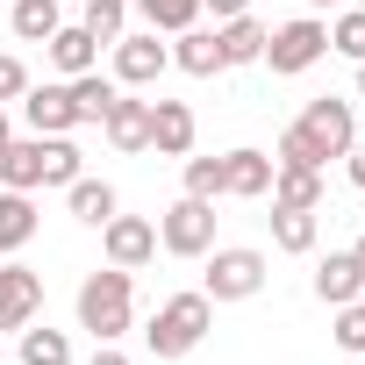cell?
Listing matches in <instances>:
<instances>
[{
	"label": "cell",
	"mask_w": 365,
	"mask_h": 365,
	"mask_svg": "<svg viewBox=\"0 0 365 365\" xmlns=\"http://www.w3.org/2000/svg\"><path fill=\"white\" fill-rule=\"evenodd\" d=\"M86 165H79V143L72 136H15L0 150V187L15 194H36V187H72Z\"/></svg>",
	"instance_id": "6da1fadb"
},
{
	"label": "cell",
	"mask_w": 365,
	"mask_h": 365,
	"mask_svg": "<svg viewBox=\"0 0 365 365\" xmlns=\"http://www.w3.org/2000/svg\"><path fill=\"white\" fill-rule=\"evenodd\" d=\"M136 322V279L122 265H101L79 279V329L93 344H122V329Z\"/></svg>",
	"instance_id": "7a4b0ae2"
},
{
	"label": "cell",
	"mask_w": 365,
	"mask_h": 365,
	"mask_svg": "<svg viewBox=\"0 0 365 365\" xmlns=\"http://www.w3.org/2000/svg\"><path fill=\"white\" fill-rule=\"evenodd\" d=\"M208 329H215V301L194 287V294H172V301L150 315L143 344H150V358H187V351H201Z\"/></svg>",
	"instance_id": "3957f363"
},
{
	"label": "cell",
	"mask_w": 365,
	"mask_h": 365,
	"mask_svg": "<svg viewBox=\"0 0 365 365\" xmlns=\"http://www.w3.org/2000/svg\"><path fill=\"white\" fill-rule=\"evenodd\" d=\"M294 129H301L308 158H315V165H329V158H344V150H351V136H358V101L322 93V101H308V108L294 115Z\"/></svg>",
	"instance_id": "277c9868"
},
{
	"label": "cell",
	"mask_w": 365,
	"mask_h": 365,
	"mask_svg": "<svg viewBox=\"0 0 365 365\" xmlns=\"http://www.w3.org/2000/svg\"><path fill=\"white\" fill-rule=\"evenodd\" d=\"M322 58H329V22L294 15V22H279V29L265 36V58H258V65H272L279 79H301V72H315Z\"/></svg>",
	"instance_id": "5b68a950"
},
{
	"label": "cell",
	"mask_w": 365,
	"mask_h": 365,
	"mask_svg": "<svg viewBox=\"0 0 365 365\" xmlns=\"http://www.w3.org/2000/svg\"><path fill=\"white\" fill-rule=\"evenodd\" d=\"M172 72V43H158V29H122L115 43H108V79L115 86H158Z\"/></svg>",
	"instance_id": "8992f818"
},
{
	"label": "cell",
	"mask_w": 365,
	"mask_h": 365,
	"mask_svg": "<svg viewBox=\"0 0 365 365\" xmlns=\"http://www.w3.org/2000/svg\"><path fill=\"white\" fill-rule=\"evenodd\" d=\"M265 251H251V244H215L208 251V272H201V294L208 301H251L258 287H265Z\"/></svg>",
	"instance_id": "52a82bcc"
},
{
	"label": "cell",
	"mask_w": 365,
	"mask_h": 365,
	"mask_svg": "<svg viewBox=\"0 0 365 365\" xmlns=\"http://www.w3.org/2000/svg\"><path fill=\"white\" fill-rule=\"evenodd\" d=\"M158 251H172V258H208V251H215V201L179 194V201L158 215Z\"/></svg>",
	"instance_id": "ba28073f"
},
{
	"label": "cell",
	"mask_w": 365,
	"mask_h": 365,
	"mask_svg": "<svg viewBox=\"0 0 365 365\" xmlns=\"http://www.w3.org/2000/svg\"><path fill=\"white\" fill-rule=\"evenodd\" d=\"M101 258L108 265H122V272H143L150 258H158V222H143V215H108L101 222Z\"/></svg>",
	"instance_id": "9c48e42d"
},
{
	"label": "cell",
	"mask_w": 365,
	"mask_h": 365,
	"mask_svg": "<svg viewBox=\"0 0 365 365\" xmlns=\"http://www.w3.org/2000/svg\"><path fill=\"white\" fill-rule=\"evenodd\" d=\"M43 315V272H29L22 258H8V265H0V329H29Z\"/></svg>",
	"instance_id": "30bf717a"
},
{
	"label": "cell",
	"mask_w": 365,
	"mask_h": 365,
	"mask_svg": "<svg viewBox=\"0 0 365 365\" xmlns=\"http://www.w3.org/2000/svg\"><path fill=\"white\" fill-rule=\"evenodd\" d=\"M22 122H29V136H72V129H79L72 86H65V79H51V86H29V93H22Z\"/></svg>",
	"instance_id": "8fae6325"
},
{
	"label": "cell",
	"mask_w": 365,
	"mask_h": 365,
	"mask_svg": "<svg viewBox=\"0 0 365 365\" xmlns=\"http://www.w3.org/2000/svg\"><path fill=\"white\" fill-rule=\"evenodd\" d=\"M272 194V150H222V201H265Z\"/></svg>",
	"instance_id": "7c38bea8"
},
{
	"label": "cell",
	"mask_w": 365,
	"mask_h": 365,
	"mask_svg": "<svg viewBox=\"0 0 365 365\" xmlns=\"http://www.w3.org/2000/svg\"><path fill=\"white\" fill-rule=\"evenodd\" d=\"M101 129H108V143H115L122 158L150 150V101H143L136 86H122V93H115V108L101 115Z\"/></svg>",
	"instance_id": "4fadbf2b"
},
{
	"label": "cell",
	"mask_w": 365,
	"mask_h": 365,
	"mask_svg": "<svg viewBox=\"0 0 365 365\" xmlns=\"http://www.w3.org/2000/svg\"><path fill=\"white\" fill-rule=\"evenodd\" d=\"M194 136H201V122H194L187 101H150V150L158 158H187Z\"/></svg>",
	"instance_id": "5bb4252c"
},
{
	"label": "cell",
	"mask_w": 365,
	"mask_h": 365,
	"mask_svg": "<svg viewBox=\"0 0 365 365\" xmlns=\"http://www.w3.org/2000/svg\"><path fill=\"white\" fill-rule=\"evenodd\" d=\"M358 294H365V272H358V258H351V251H329V258L315 265V301H322V308H351Z\"/></svg>",
	"instance_id": "9a60e30c"
},
{
	"label": "cell",
	"mask_w": 365,
	"mask_h": 365,
	"mask_svg": "<svg viewBox=\"0 0 365 365\" xmlns=\"http://www.w3.org/2000/svg\"><path fill=\"white\" fill-rule=\"evenodd\" d=\"M36 194H15V187H0V258H15L36 244Z\"/></svg>",
	"instance_id": "2e32d148"
},
{
	"label": "cell",
	"mask_w": 365,
	"mask_h": 365,
	"mask_svg": "<svg viewBox=\"0 0 365 365\" xmlns=\"http://www.w3.org/2000/svg\"><path fill=\"white\" fill-rule=\"evenodd\" d=\"M172 65L187 72V79H215V72H230V65H222V43H215V29H201V22L172 36Z\"/></svg>",
	"instance_id": "e0dca14e"
},
{
	"label": "cell",
	"mask_w": 365,
	"mask_h": 365,
	"mask_svg": "<svg viewBox=\"0 0 365 365\" xmlns=\"http://www.w3.org/2000/svg\"><path fill=\"white\" fill-rule=\"evenodd\" d=\"M265 22L258 15H230V22H215V43H222V65H258L265 58Z\"/></svg>",
	"instance_id": "ac0fdd59"
},
{
	"label": "cell",
	"mask_w": 365,
	"mask_h": 365,
	"mask_svg": "<svg viewBox=\"0 0 365 365\" xmlns=\"http://www.w3.org/2000/svg\"><path fill=\"white\" fill-rule=\"evenodd\" d=\"M43 51H51L58 79H79V72H93V65H101V43H93V36H86L79 22H65V29H58V36H51Z\"/></svg>",
	"instance_id": "d6986e66"
},
{
	"label": "cell",
	"mask_w": 365,
	"mask_h": 365,
	"mask_svg": "<svg viewBox=\"0 0 365 365\" xmlns=\"http://www.w3.org/2000/svg\"><path fill=\"white\" fill-rule=\"evenodd\" d=\"M65 208H72V215H79L86 230H101V222H108V215L122 208V194L108 187V179H86V172H79L72 187H65Z\"/></svg>",
	"instance_id": "ffe728a7"
},
{
	"label": "cell",
	"mask_w": 365,
	"mask_h": 365,
	"mask_svg": "<svg viewBox=\"0 0 365 365\" xmlns=\"http://www.w3.org/2000/svg\"><path fill=\"white\" fill-rule=\"evenodd\" d=\"M8 29H15L22 43H51V36L65 29V8H58V0H15V8H8Z\"/></svg>",
	"instance_id": "44dd1931"
},
{
	"label": "cell",
	"mask_w": 365,
	"mask_h": 365,
	"mask_svg": "<svg viewBox=\"0 0 365 365\" xmlns=\"http://www.w3.org/2000/svg\"><path fill=\"white\" fill-rule=\"evenodd\" d=\"M315 237H322V222H315V208H279V201H272V244H279L287 258H301V251H315Z\"/></svg>",
	"instance_id": "7402d4cb"
},
{
	"label": "cell",
	"mask_w": 365,
	"mask_h": 365,
	"mask_svg": "<svg viewBox=\"0 0 365 365\" xmlns=\"http://www.w3.org/2000/svg\"><path fill=\"white\" fill-rule=\"evenodd\" d=\"M272 201H279V208H322V172H308V165H272Z\"/></svg>",
	"instance_id": "603a6c76"
},
{
	"label": "cell",
	"mask_w": 365,
	"mask_h": 365,
	"mask_svg": "<svg viewBox=\"0 0 365 365\" xmlns=\"http://www.w3.org/2000/svg\"><path fill=\"white\" fill-rule=\"evenodd\" d=\"M65 86H72V108H79V129H86V122H101V115L115 108V93H122V86H115V79H108L101 65H93V72H79V79H65Z\"/></svg>",
	"instance_id": "cb8c5ba5"
},
{
	"label": "cell",
	"mask_w": 365,
	"mask_h": 365,
	"mask_svg": "<svg viewBox=\"0 0 365 365\" xmlns=\"http://www.w3.org/2000/svg\"><path fill=\"white\" fill-rule=\"evenodd\" d=\"M15 336H22V358H15V365H72V336H65V329L29 322V329H15Z\"/></svg>",
	"instance_id": "d4e9b609"
},
{
	"label": "cell",
	"mask_w": 365,
	"mask_h": 365,
	"mask_svg": "<svg viewBox=\"0 0 365 365\" xmlns=\"http://www.w3.org/2000/svg\"><path fill=\"white\" fill-rule=\"evenodd\" d=\"M79 29H86V36L108 51V43L129 29V0H79Z\"/></svg>",
	"instance_id": "484cf974"
},
{
	"label": "cell",
	"mask_w": 365,
	"mask_h": 365,
	"mask_svg": "<svg viewBox=\"0 0 365 365\" xmlns=\"http://www.w3.org/2000/svg\"><path fill=\"white\" fill-rule=\"evenodd\" d=\"M136 15H143V29L179 36V29H194V22H201V0H136Z\"/></svg>",
	"instance_id": "4316f807"
},
{
	"label": "cell",
	"mask_w": 365,
	"mask_h": 365,
	"mask_svg": "<svg viewBox=\"0 0 365 365\" xmlns=\"http://www.w3.org/2000/svg\"><path fill=\"white\" fill-rule=\"evenodd\" d=\"M329 51H336V58H351V65L365 58V8H344V15L329 22Z\"/></svg>",
	"instance_id": "83f0119b"
},
{
	"label": "cell",
	"mask_w": 365,
	"mask_h": 365,
	"mask_svg": "<svg viewBox=\"0 0 365 365\" xmlns=\"http://www.w3.org/2000/svg\"><path fill=\"white\" fill-rule=\"evenodd\" d=\"M187 194L194 201H222V158H194L187 150Z\"/></svg>",
	"instance_id": "f1b7e54d"
},
{
	"label": "cell",
	"mask_w": 365,
	"mask_h": 365,
	"mask_svg": "<svg viewBox=\"0 0 365 365\" xmlns=\"http://www.w3.org/2000/svg\"><path fill=\"white\" fill-rule=\"evenodd\" d=\"M336 344L351 351V358H365V308L351 301V308H336Z\"/></svg>",
	"instance_id": "f546056e"
},
{
	"label": "cell",
	"mask_w": 365,
	"mask_h": 365,
	"mask_svg": "<svg viewBox=\"0 0 365 365\" xmlns=\"http://www.w3.org/2000/svg\"><path fill=\"white\" fill-rule=\"evenodd\" d=\"M22 93H29V65H22L15 51H0V108L22 101Z\"/></svg>",
	"instance_id": "4dcf8cb0"
},
{
	"label": "cell",
	"mask_w": 365,
	"mask_h": 365,
	"mask_svg": "<svg viewBox=\"0 0 365 365\" xmlns=\"http://www.w3.org/2000/svg\"><path fill=\"white\" fill-rule=\"evenodd\" d=\"M344 172H351V187L365 194V136H351V150H344Z\"/></svg>",
	"instance_id": "1f68e13d"
},
{
	"label": "cell",
	"mask_w": 365,
	"mask_h": 365,
	"mask_svg": "<svg viewBox=\"0 0 365 365\" xmlns=\"http://www.w3.org/2000/svg\"><path fill=\"white\" fill-rule=\"evenodd\" d=\"M201 15H215V22H230V15H251V0H201Z\"/></svg>",
	"instance_id": "d6a6232c"
},
{
	"label": "cell",
	"mask_w": 365,
	"mask_h": 365,
	"mask_svg": "<svg viewBox=\"0 0 365 365\" xmlns=\"http://www.w3.org/2000/svg\"><path fill=\"white\" fill-rule=\"evenodd\" d=\"M86 365H129V351H122V344H93V358H86Z\"/></svg>",
	"instance_id": "836d02e7"
},
{
	"label": "cell",
	"mask_w": 365,
	"mask_h": 365,
	"mask_svg": "<svg viewBox=\"0 0 365 365\" xmlns=\"http://www.w3.org/2000/svg\"><path fill=\"white\" fill-rule=\"evenodd\" d=\"M8 143H15V115H8V108H0V150H8Z\"/></svg>",
	"instance_id": "e575fe53"
},
{
	"label": "cell",
	"mask_w": 365,
	"mask_h": 365,
	"mask_svg": "<svg viewBox=\"0 0 365 365\" xmlns=\"http://www.w3.org/2000/svg\"><path fill=\"white\" fill-rule=\"evenodd\" d=\"M351 258H358V272H365V237H358V244H351Z\"/></svg>",
	"instance_id": "d590c367"
},
{
	"label": "cell",
	"mask_w": 365,
	"mask_h": 365,
	"mask_svg": "<svg viewBox=\"0 0 365 365\" xmlns=\"http://www.w3.org/2000/svg\"><path fill=\"white\" fill-rule=\"evenodd\" d=\"M358 101H365V58H358Z\"/></svg>",
	"instance_id": "8d00e7d4"
},
{
	"label": "cell",
	"mask_w": 365,
	"mask_h": 365,
	"mask_svg": "<svg viewBox=\"0 0 365 365\" xmlns=\"http://www.w3.org/2000/svg\"><path fill=\"white\" fill-rule=\"evenodd\" d=\"M308 8H329V0H308Z\"/></svg>",
	"instance_id": "74e56055"
},
{
	"label": "cell",
	"mask_w": 365,
	"mask_h": 365,
	"mask_svg": "<svg viewBox=\"0 0 365 365\" xmlns=\"http://www.w3.org/2000/svg\"><path fill=\"white\" fill-rule=\"evenodd\" d=\"M351 8H365V0H351Z\"/></svg>",
	"instance_id": "f35d334b"
},
{
	"label": "cell",
	"mask_w": 365,
	"mask_h": 365,
	"mask_svg": "<svg viewBox=\"0 0 365 365\" xmlns=\"http://www.w3.org/2000/svg\"><path fill=\"white\" fill-rule=\"evenodd\" d=\"M358 308H365V294H358Z\"/></svg>",
	"instance_id": "ab89813d"
}]
</instances>
